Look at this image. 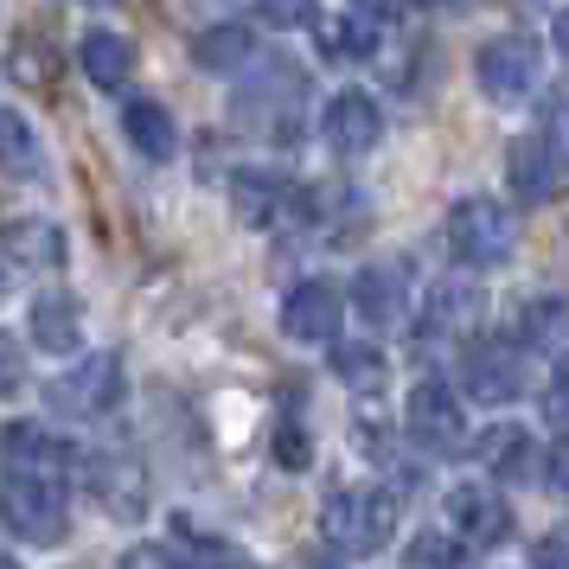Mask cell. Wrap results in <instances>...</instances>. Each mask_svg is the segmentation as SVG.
I'll use <instances>...</instances> for the list:
<instances>
[{
    "instance_id": "cell-21",
    "label": "cell",
    "mask_w": 569,
    "mask_h": 569,
    "mask_svg": "<svg viewBox=\"0 0 569 569\" xmlns=\"http://www.w3.org/2000/svg\"><path fill=\"white\" fill-rule=\"evenodd\" d=\"M122 134H129L134 148H141V160H173V148H180V129H173V116L160 103H148V97H134L129 109H122Z\"/></svg>"
},
{
    "instance_id": "cell-7",
    "label": "cell",
    "mask_w": 569,
    "mask_h": 569,
    "mask_svg": "<svg viewBox=\"0 0 569 569\" xmlns=\"http://www.w3.org/2000/svg\"><path fill=\"white\" fill-rule=\"evenodd\" d=\"M441 512H448L455 543H473V550H492V543H506V531H512V506L499 499L492 480H461V487H448Z\"/></svg>"
},
{
    "instance_id": "cell-10",
    "label": "cell",
    "mask_w": 569,
    "mask_h": 569,
    "mask_svg": "<svg viewBox=\"0 0 569 569\" xmlns=\"http://www.w3.org/2000/svg\"><path fill=\"white\" fill-rule=\"evenodd\" d=\"M320 134H327V148L339 160H365L378 141H385V116L371 103V90H339L327 116H320Z\"/></svg>"
},
{
    "instance_id": "cell-9",
    "label": "cell",
    "mask_w": 569,
    "mask_h": 569,
    "mask_svg": "<svg viewBox=\"0 0 569 569\" xmlns=\"http://www.w3.org/2000/svg\"><path fill=\"white\" fill-rule=\"evenodd\" d=\"M461 385L473 390V403H512L518 390L531 385L525 378V346L518 339H473Z\"/></svg>"
},
{
    "instance_id": "cell-8",
    "label": "cell",
    "mask_w": 569,
    "mask_h": 569,
    "mask_svg": "<svg viewBox=\"0 0 569 569\" xmlns=\"http://www.w3.org/2000/svg\"><path fill=\"white\" fill-rule=\"evenodd\" d=\"M46 397H52L58 416H103V410H116V403H122V359H116V352H90V359L71 365Z\"/></svg>"
},
{
    "instance_id": "cell-5",
    "label": "cell",
    "mask_w": 569,
    "mask_h": 569,
    "mask_svg": "<svg viewBox=\"0 0 569 569\" xmlns=\"http://www.w3.org/2000/svg\"><path fill=\"white\" fill-rule=\"evenodd\" d=\"M473 83L487 90L492 103H531L543 83V58L531 39H518V32H506V39H487L480 46V58H473Z\"/></svg>"
},
{
    "instance_id": "cell-36",
    "label": "cell",
    "mask_w": 569,
    "mask_h": 569,
    "mask_svg": "<svg viewBox=\"0 0 569 569\" xmlns=\"http://www.w3.org/2000/svg\"><path fill=\"white\" fill-rule=\"evenodd\" d=\"M0 569H13V563H7V557H0Z\"/></svg>"
},
{
    "instance_id": "cell-30",
    "label": "cell",
    "mask_w": 569,
    "mask_h": 569,
    "mask_svg": "<svg viewBox=\"0 0 569 569\" xmlns=\"http://www.w3.org/2000/svg\"><path fill=\"white\" fill-rule=\"evenodd\" d=\"M276 461L282 467H308V436H301V429H282V436H276Z\"/></svg>"
},
{
    "instance_id": "cell-6",
    "label": "cell",
    "mask_w": 569,
    "mask_h": 569,
    "mask_svg": "<svg viewBox=\"0 0 569 569\" xmlns=\"http://www.w3.org/2000/svg\"><path fill=\"white\" fill-rule=\"evenodd\" d=\"M403 422H410V441L422 448V455H441V461L467 455V410H461V397L441 385V378H422V385L410 390Z\"/></svg>"
},
{
    "instance_id": "cell-24",
    "label": "cell",
    "mask_w": 569,
    "mask_h": 569,
    "mask_svg": "<svg viewBox=\"0 0 569 569\" xmlns=\"http://www.w3.org/2000/svg\"><path fill=\"white\" fill-rule=\"evenodd\" d=\"M518 327H525V346H538V352H550L563 365V301L557 295H538L531 308L518 313Z\"/></svg>"
},
{
    "instance_id": "cell-31",
    "label": "cell",
    "mask_w": 569,
    "mask_h": 569,
    "mask_svg": "<svg viewBox=\"0 0 569 569\" xmlns=\"http://www.w3.org/2000/svg\"><path fill=\"white\" fill-rule=\"evenodd\" d=\"M352 13H365V20H378V27H385V20L403 13V0H352Z\"/></svg>"
},
{
    "instance_id": "cell-25",
    "label": "cell",
    "mask_w": 569,
    "mask_h": 569,
    "mask_svg": "<svg viewBox=\"0 0 569 569\" xmlns=\"http://www.w3.org/2000/svg\"><path fill=\"white\" fill-rule=\"evenodd\" d=\"M327 52L339 58H371L378 52V20H365V13H346V20H333L327 27V39H320Z\"/></svg>"
},
{
    "instance_id": "cell-23",
    "label": "cell",
    "mask_w": 569,
    "mask_h": 569,
    "mask_svg": "<svg viewBox=\"0 0 569 569\" xmlns=\"http://www.w3.org/2000/svg\"><path fill=\"white\" fill-rule=\"evenodd\" d=\"M192 58H199V71H237L257 58V39H250V27H211L192 39Z\"/></svg>"
},
{
    "instance_id": "cell-26",
    "label": "cell",
    "mask_w": 569,
    "mask_h": 569,
    "mask_svg": "<svg viewBox=\"0 0 569 569\" xmlns=\"http://www.w3.org/2000/svg\"><path fill=\"white\" fill-rule=\"evenodd\" d=\"M403 569H461V543L455 538H416L403 550Z\"/></svg>"
},
{
    "instance_id": "cell-34",
    "label": "cell",
    "mask_w": 569,
    "mask_h": 569,
    "mask_svg": "<svg viewBox=\"0 0 569 569\" xmlns=\"http://www.w3.org/2000/svg\"><path fill=\"white\" fill-rule=\"evenodd\" d=\"M543 487L563 492V448H550V461H543Z\"/></svg>"
},
{
    "instance_id": "cell-17",
    "label": "cell",
    "mask_w": 569,
    "mask_h": 569,
    "mask_svg": "<svg viewBox=\"0 0 569 569\" xmlns=\"http://www.w3.org/2000/svg\"><path fill=\"white\" fill-rule=\"evenodd\" d=\"M27 327H32V346H39V352H52V359L78 352V339H83V308H78V295H64V288L39 295V301H32V313H27Z\"/></svg>"
},
{
    "instance_id": "cell-4",
    "label": "cell",
    "mask_w": 569,
    "mask_h": 569,
    "mask_svg": "<svg viewBox=\"0 0 569 569\" xmlns=\"http://www.w3.org/2000/svg\"><path fill=\"white\" fill-rule=\"evenodd\" d=\"M83 480H90V499L103 506V518L116 525H141L148 506H154V487H148V467L134 461L129 448H103L83 461Z\"/></svg>"
},
{
    "instance_id": "cell-19",
    "label": "cell",
    "mask_w": 569,
    "mask_h": 569,
    "mask_svg": "<svg viewBox=\"0 0 569 569\" xmlns=\"http://www.w3.org/2000/svg\"><path fill=\"white\" fill-rule=\"evenodd\" d=\"M78 64H83V78L97 83V90H122V83L134 78V39H122V32H83V46H78Z\"/></svg>"
},
{
    "instance_id": "cell-37",
    "label": "cell",
    "mask_w": 569,
    "mask_h": 569,
    "mask_svg": "<svg viewBox=\"0 0 569 569\" xmlns=\"http://www.w3.org/2000/svg\"><path fill=\"white\" fill-rule=\"evenodd\" d=\"M436 7H448V0H436Z\"/></svg>"
},
{
    "instance_id": "cell-1",
    "label": "cell",
    "mask_w": 569,
    "mask_h": 569,
    "mask_svg": "<svg viewBox=\"0 0 569 569\" xmlns=\"http://www.w3.org/2000/svg\"><path fill=\"white\" fill-rule=\"evenodd\" d=\"M0 518L32 550L71 538V448L46 422L0 429Z\"/></svg>"
},
{
    "instance_id": "cell-32",
    "label": "cell",
    "mask_w": 569,
    "mask_h": 569,
    "mask_svg": "<svg viewBox=\"0 0 569 569\" xmlns=\"http://www.w3.org/2000/svg\"><path fill=\"white\" fill-rule=\"evenodd\" d=\"M538 569H569L563 563V531H550V538L538 543Z\"/></svg>"
},
{
    "instance_id": "cell-2",
    "label": "cell",
    "mask_w": 569,
    "mask_h": 569,
    "mask_svg": "<svg viewBox=\"0 0 569 569\" xmlns=\"http://www.w3.org/2000/svg\"><path fill=\"white\" fill-rule=\"evenodd\" d=\"M397 531V499L378 487H346L320 506V538L333 543L339 557H378Z\"/></svg>"
},
{
    "instance_id": "cell-35",
    "label": "cell",
    "mask_w": 569,
    "mask_h": 569,
    "mask_svg": "<svg viewBox=\"0 0 569 569\" xmlns=\"http://www.w3.org/2000/svg\"><path fill=\"white\" fill-rule=\"evenodd\" d=\"M288 569H339V563H333V557H313V550H301Z\"/></svg>"
},
{
    "instance_id": "cell-11",
    "label": "cell",
    "mask_w": 569,
    "mask_h": 569,
    "mask_svg": "<svg viewBox=\"0 0 569 569\" xmlns=\"http://www.w3.org/2000/svg\"><path fill=\"white\" fill-rule=\"evenodd\" d=\"M422 313H429V333H436V339L480 333V320H487V288H480V276H473V269H461V276H441V282L429 288Z\"/></svg>"
},
{
    "instance_id": "cell-16",
    "label": "cell",
    "mask_w": 569,
    "mask_h": 569,
    "mask_svg": "<svg viewBox=\"0 0 569 569\" xmlns=\"http://www.w3.org/2000/svg\"><path fill=\"white\" fill-rule=\"evenodd\" d=\"M473 461H480V473H487V480H525V473H531V461H538L531 429H525V422H492V429H480V441H473Z\"/></svg>"
},
{
    "instance_id": "cell-33",
    "label": "cell",
    "mask_w": 569,
    "mask_h": 569,
    "mask_svg": "<svg viewBox=\"0 0 569 569\" xmlns=\"http://www.w3.org/2000/svg\"><path fill=\"white\" fill-rule=\"evenodd\" d=\"M543 416H550V429H563V378H550V390H543Z\"/></svg>"
},
{
    "instance_id": "cell-27",
    "label": "cell",
    "mask_w": 569,
    "mask_h": 569,
    "mask_svg": "<svg viewBox=\"0 0 569 569\" xmlns=\"http://www.w3.org/2000/svg\"><path fill=\"white\" fill-rule=\"evenodd\" d=\"M250 13H257V20H269L276 32L313 27V0H250Z\"/></svg>"
},
{
    "instance_id": "cell-29",
    "label": "cell",
    "mask_w": 569,
    "mask_h": 569,
    "mask_svg": "<svg viewBox=\"0 0 569 569\" xmlns=\"http://www.w3.org/2000/svg\"><path fill=\"white\" fill-rule=\"evenodd\" d=\"M122 569H186V557L167 550V543H134L129 557H122Z\"/></svg>"
},
{
    "instance_id": "cell-18",
    "label": "cell",
    "mask_w": 569,
    "mask_h": 569,
    "mask_svg": "<svg viewBox=\"0 0 569 569\" xmlns=\"http://www.w3.org/2000/svg\"><path fill=\"white\" fill-rule=\"evenodd\" d=\"M282 206H288V192L276 173H262V167H237L231 173V218L243 231H269L282 218Z\"/></svg>"
},
{
    "instance_id": "cell-14",
    "label": "cell",
    "mask_w": 569,
    "mask_h": 569,
    "mask_svg": "<svg viewBox=\"0 0 569 569\" xmlns=\"http://www.w3.org/2000/svg\"><path fill=\"white\" fill-rule=\"evenodd\" d=\"M359 313L371 333H397L403 320H410V276H403V262H371L359 276Z\"/></svg>"
},
{
    "instance_id": "cell-22",
    "label": "cell",
    "mask_w": 569,
    "mask_h": 569,
    "mask_svg": "<svg viewBox=\"0 0 569 569\" xmlns=\"http://www.w3.org/2000/svg\"><path fill=\"white\" fill-rule=\"evenodd\" d=\"M327 346H333V378L346 390H385L390 378L385 346H371V339H327Z\"/></svg>"
},
{
    "instance_id": "cell-28",
    "label": "cell",
    "mask_w": 569,
    "mask_h": 569,
    "mask_svg": "<svg viewBox=\"0 0 569 569\" xmlns=\"http://www.w3.org/2000/svg\"><path fill=\"white\" fill-rule=\"evenodd\" d=\"M20 385H27V352L13 346V333H0V397H13Z\"/></svg>"
},
{
    "instance_id": "cell-20",
    "label": "cell",
    "mask_w": 569,
    "mask_h": 569,
    "mask_svg": "<svg viewBox=\"0 0 569 569\" xmlns=\"http://www.w3.org/2000/svg\"><path fill=\"white\" fill-rule=\"evenodd\" d=\"M0 173H7V180H39V173H46V148H39L32 122L7 103H0Z\"/></svg>"
},
{
    "instance_id": "cell-12",
    "label": "cell",
    "mask_w": 569,
    "mask_h": 569,
    "mask_svg": "<svg viewBox=\"0 0 569 569\" xmlns=\"http://www.w3.org/2000/svg\"><path fill=\"white\" fill-rule=\"evenodd\" d=\"M506 180L525 206H543V199H557V186H563V148H557V134H525L512 141V154H506Z\"/></svg>"
},
{
    "instance_id": "cell-15",
    "label": "cell",
    "mask_w": 569,
    "mask_h": 569,
    "mask_svg": "<svg viewBox=\"0 0 569 569\" xmlns=\"http://www.w3.org/2000/svg\"><path fill=\"white\" fill-rule=\"evenodd\" d=\"M0 250H7V262H13V269H32V276L64 269V257H71L64 224H52V218H13V224L0 231Z\"/></svg>"
},
{
    "instance_id": "cell-13",
    "label": "cell",
    "mask_w": 569,
    "mask_h": 569,
    "mask_svg": "<svg viewBox=\"0 0 569 569\" xmlns=\"http://www.w3.org/2000/svg\"><path fill=\"white\" fill-rule=\"evenodd\" d=\"M339 313H346V295L333 282H301L282 301V333L301 346H327V339H339Z\"/></svg>"
},
{
    "instance_id": "cell-3",
    "label": "cell",
    "mask_w": 569,
    "mask_h": 569,
    "mask_svg": "<svg viewBox=\"0 0 569 569\" xmlns=\"http://www.w3.org/2000/svg\"><path fill=\"white\" fill-rule=\"evenodd\" d=\"M448 250L461 269H499L518 250V218L499 199H461L448 211Z\"/></svg>"
}]
</instances>
